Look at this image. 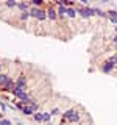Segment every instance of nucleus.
Wrapping results in <instances>:
<instances>
[{
	"label": "nucleus",
	"mask_w": 117,
	"mask_h": 125,
	"mask_svg": "<svg viewBox=\"0 0 117 125\" xmlns=\"http://www.w3.org/2000/svg\"><path fill=\"white\" fill-rule=\"evenodd\" d=\"M34 119L39 120V122H42V114L41 113H36V114H34Z\"/></svg>",
	"instance_id": "1"
}]
</instances>
